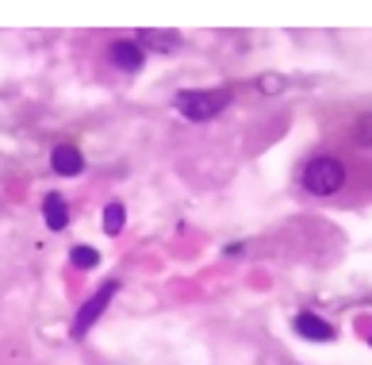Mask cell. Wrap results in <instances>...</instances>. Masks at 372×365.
<instances>
[{
  "label": "cell",
  "mask_w": 372,
  "mask_h": 365,
  "mask_svg": "<svg viewBox=\"0 0 372 365\" xmlns=\"http://www.w3.org/2000/svg\"><path fill=\"white\" fill-rule=\"evenodd\" d=\"M108 54H111V62H116L119 70H127V73H138L142 62H146V54H142L138 43H111Z\"/></svg>",
  "instance_id": "4"
},
{
  "label": "cell",
  "mask_w": 372,
  "mask_h": 365,
  "mask_svg": "<svg viewBox=\"0 0 372 365\" xmlns=\"http://www.w3.org/2000/svg\"><path fill=\"white\" fill-rule=\"evenodd\" d=\"M116 293H119V280H104L100 293L92 296V300L77 312V320H73V339H84V334H89V327L104 315V307H108V300H111Z\"/></svg>",
  "instance_id": "3"
},
{
  "label": "cell",
  "mask_w": 372,
  "mask_h": 365,
  "mask_svg": "<svg viewBox=\"0 0 372 365\" xmlns=\"http://www.w3.org/2000/svg\"><path fill=\"white\" fill-rule=\"evenodd\" d=\"M231 104V89H204V92H180L173 100V108L192 124H204V119H215L219 111Z\"/></svg>",
  "instance_id": "1"
},
{
  "label": "cell",
  "mask_w": 372,
  "mask_h": 365,
  "mask_svg": "<svg viewBox=\"0 0 372 365\" xmlns=\"http://www.w3.org/2000/svg\"><path fill=\"white\" fill-rule=\"evenodd\" d=\"M50 165H54V173H62V177H77L84 170V158L77 146H58V151L50 154Z\"/></svg>",
  "instance_id": "6"
},
{
  "label": "cell",
  "mask_w": 372,
  "mask_h": 365,
  "mask_svg": "<svg viewBox=\"0 0 372 365\" xmlns=\"http://www.w3.org/2000/svg\"><path fill=\"white\" fill-rule=\"evenodd\" d=\"M357 138H361V143H368V146H372V116H365V119L357 124Z\"/></svg>",
  "instance_id": "11"
},
{
  "label": "cell",
  "mask_w": 372,
  "mask_h": 365,
  "mask_svg": "<svg viewBox=\"0 0 372 365\" xmlns=\"http://www.w3.org/2000/svg\"><path fill=\"white\" fill-rule=\"evenodd\" d=\"M142 43L154 46V50H173V46H177L173 35H154V31H142Z\"/></svg>",
  "instance_id": "10"
},
{
  "label": "cell",
  "mask_w": 372,
  "mask_h": 365,
  "mask_svg": "<svg viewBox=\"0 0 372 365\" xmlns=\"http://www.w3.org/2000/svg\"><path fill=\"white\" fill-rule=\"evenodd\" d=\"M123 223H127V212H123V204H108V208H104V231H108V235H119Z\"/></svg>",
  "instance_id": "8"
},
{
  "label": "cell",
  "mask_w": 372,
  "mask_h": 365,
  "mask_svg": "<svg viewBox=\"0 0 372 365\" xmlns=\"http://www.w3.org/2000/svg\"><path fill=\"white\" fill-rule=\"evenodd\" d=\"M70 261H73V269H97L100 266V254L92 246H73Z\"/></svg>",
  "instance_id": "9"
},
{
  "label": "cell",
  "mask_w": 372,
  "mask_h": 365,
  "mask_svg": "<svg viewBox=\"0 0 372 365\" xmlns=\"http://www.w3.org/2000/svg\"><path fill=\"white\" fill-rule=\"evenodd\" d=\"M341 185H346V165L338 158H314L303 170V189L311 196H334Z\"/></svg>",
  "instance_id": "2"
},
{
  "label": "cell",
  "mask_w": 372,
  "mask_h": 365,
  "mask_svg": "<svg viewBox=\"0 0 372 365\" xmlns=\"http://www.w3.org/2000/svg\"><path fill=\"white\" fill-rule=\"evenodd\" d=\"M43 212H46V227H50V231H62L65 223H70V208H65V200L58 192H46Z\"/></svg>",
  "instance_id": "7"
},
{
  "label": "cell",
  "mask_w": 372,
  "mask_h": 365,
  "mask_svg": "<svg viewBox=\"0 0 372 365\" xmlns=\"http://www.w3.org/2000/svg\"><path fill=\"white\" fill-rule=\"evenodd\" d=\"M295 331H300L303 339H311V342H330L334 339V327L327 320H319V315H311V312L295 315Z\"/></svg>",
  "instance_id": "5"
}]
</instances>
